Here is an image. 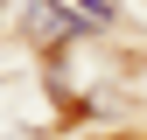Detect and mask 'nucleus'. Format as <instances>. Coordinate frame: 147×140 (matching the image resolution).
<instances>
[{
	"mask_svg": "<svg viewBox=\"0 0 147 140\" xmlns=\"http://www.w3.org/2000/svg\"><path fill=\"white\" fill-rule=\"evenodd\" d=\"M77 28H112V0H77Z\"/></svg>",
	"mask_w": 147,
	"mask_h": 140,
	"instance_id": "1",
	"label": "nucleus"
}]
</instances>
